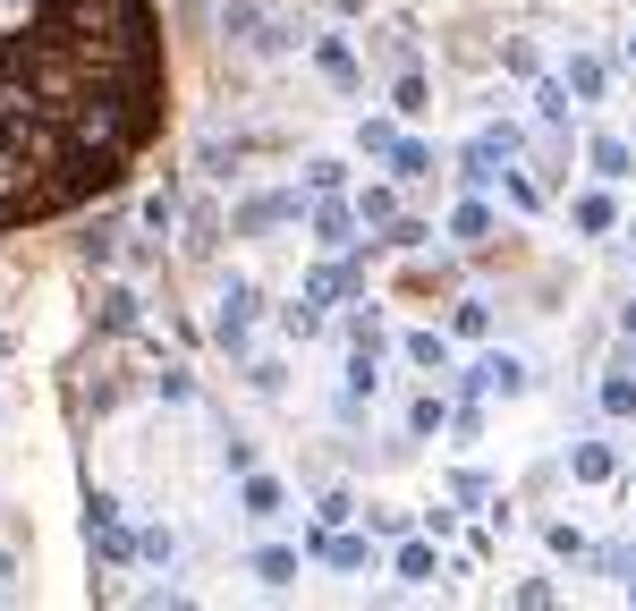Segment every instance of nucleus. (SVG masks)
I'll return each instance as SVG.
<instances>
[{
    "label": "nucleus",
    "mask_w": 636,
    "mask_h": 611,
    "mask_svg": "<svg viewBox=\"0 0 636 611\" xmlns=\"http://www.w3.org/2000/svg\"><path fill=\"white\" fill-rule=\"evenodd\" d=\"M170 120L154 0H26L0 26V229L111 195Z\"/></svg>",
    "instance_id": "f257e3e1"
},
{
    "label": "nucleus",
    "mask_w": 636,
    "mask_h": 611,
    "mask_svg": "<svg viewBox=\"0 0 636 611\" xmlns=\"http://www.w3.org/2000/svg\"><path fill=\"white\" fill-rule=\"evenodd\" d=\"M86 544H94L102 569H127V561H136V535H127V518H120V501H111V493H94V501H86Z\"/></svg>",
    "instance_id": "f03ea898"
},
{
    "label": "nucleus",
    "mask_w": 636,
    "mask_h": 611,
    "mask_svg": "<svg viewBox=\"0 0 636 611\" xmlns=\"http://www.w3.org/2000/svg\"><path fill=\"white\" fill-rule=\"evenodd\" d=\"M254 306H263V297H254V281H229V290L213 297V340H222L229 357L254 340Z\"/></svg>",
    "instance_id": "7ed1b4c3"
},
{
    "label": "nucleus",
    "mask_w": 636,
    "mask_h": 611,
    "mask_svg": "<svg viewBox=\"0 0 636 611\" xmlns=\"http://www.w3.org/2000/svg\"><path fill=\"white\" fill-rule=\"evenodd\" d=\"M315 561L322 569H365V578H374V544H365V535H349V527H315Z\"/></svg>",
    "instance_id": "20e7f679"
},
{
    "label": "nucleus",
    "mask_w": 636,
    "mask_h": 611,
    "mask_svg": "<svg viewBox=\"0 0 636 611\" xmlns=\"http://www.w3.org/2000/svg\"><path fill=\"white\" fill-rule=\"evenodd\" d=\"M297 204H306V195H297V188L247 195V204H238V213H229V229H238V238H254V229H272V222H297Z\"/></svg>",
    "instance_id": "39448f33"
},
{
    "label": "nucleus",
    "mask_w": 636,
    "mask_h": 611,
    "mask_svg": "<svg viewBox=\"0 0 636 611\" xmlns=\"http://www.w3.org/2000/svg\"><path fill=\"white\" fill-rule=\"evenodd\" d=\"M526 383H535V374H526V357H509V349H492L476 374H467V391H476V399H492V391H501V399H518Z\"/></svg>",
    "instance_id": "423d86ee"
},
{
    "label": "nucleus",
    "mask_w": 636,
    "mask_h": 611,
    "mask_svg": "<svg viewBox=\"0 0 636 611\" xmlns=\"http://www.w3.org/2000/svg\"><path fill=\"white\" fill-rule=\"evenodd\" d=\"M315 68L331 77V86H340V94H356V86H365V60H356L349 34H315Z\"/></svg>",
    "instance_id": "0eeeda50"
},
{
    "label": "nucleus",
    "mask_w": 636,
    "mask_h": 611,
    "mask_svg": "<svg viewBox=\"0 0 636 611\" xmlns=\"http://www.w3.org/2000/svg\"><path fill=\"white\" fill-rule=\"evenodd\" d=\"M586 161H594V179H603V188H620V179H636V145L628 136H594V145H586Z\"/></svg>",
    "instance_id": "6e6552de"
},
{
    "label": "nucleus",
    "mask_w": 636,
    "mask_h": 611,
    "mask_svg": "<svg viewBox=\"0 0 636 611\" xmlns=\"http://www.w3.org/2000/svg\"><path fill=\"white\" fill-rule=\"evenodd\" d=\"M560 86H569L577 102H603V86H611V68L594 60V52H569V68H560Z\"/></svg>",
    "instance_id": "1a4fd4ad"
},
{
    "label": "nucleus",
    "mask_w": 636,
    "mask_h": 611,
    "mask_svg": "<svg viewBox=\"0 0 636 611\" xmlns=\"http://www.w3.org/2000/svg\"><path fill=\"white\" fill-rule=\"evenodd\" d=\"M94 323H102V331H136V323H145V297H136V290H102Z\"/></svg>",
    "instance_id": "9d476101"
},
{
    "label": "nucleus",
    "mask_w": 636,
    "mask_h": 611,
    "mask_svg": "<svg viewBox=\"0 0 636 611\" xmlns=\"http://www.w3.org/2000/svg\"><path fill=\"white\" fill-rule=\"evenodd\" d=\"M390 111H399V120H424V111H433V86H424V68H399V86H390Z\"/></svg>",
    "instance_id": "9b49d317"
},
{
    "label": "nucleus",
    "mask_w": 636,
    "mask_h": 611,
    "mask_svg": "<svg viewBox=\"0 0 636 611\" xmlns=\"http://www.w3.org/2000/svg\"><path fill=\"white\" fill-rule=\"evenodd\" d=\"M390 569H399V578H408V586H433V578H442V561H433V535H408Z\"/></svg>",
    "instance_id": "f8f14e48"
},
{
    "label": "nucleus",
    "mask_w": 636,
    "mask_h": 611,
    "mask_svg": "<svg viewBox=\"0 0 636 611\" xmlns=\"http://www.w3.org/2000/svg\"><path fill=\"white\" fill-rule=\"evenodd\" d=\"M569 222H577V229H586V238H603V229H611V222H620V204H611V195H603V188H586V195H569Z\"/></svg>",
    "instance_id": "ddd939ff"
},
{
    "label": "nucleus",
    "mask_w": 636,
    "mask_h": 611,
    "mask_svg": "<svg viewBox=\"0 0 636 611\" xmlns=\"http://www.w3.org/2000/svg\"><path fill=\"white\" fill-rule=\"evenodd\" d=\"M222 34H229V43H263V34H272L263 0H229V9H222Z\"/></svg>",
    "instance_id": "4468645a"
},
{
    "label": "nucleus",
    "mask_w": 636,
    "mask_h": 611,
    "mask_svg": "<svg viewBox=\"0 0 636 611\" xmlns=\"http://www.w3.org/2000/svg\"><path fill=\"white\" fill-rule=\"evenodd\" d=\"M349 229H356V204H331V195H322L315 204V247H356Z\"/></svg>",
    "instance_id": "2eb2a0df"
},
{
    "label": "nucleus",
    "mask_w": 636,
    "mask_h": 611,
    "mask_svg": "<svg viewBox=\"0 0 636 611\" xmlns=\"http://www.w3.org/2000/svg\"><path fill=\"white\" fill-rule=\"evenodd\" d=\"M247 569H254V586H272V595H281V586H297V552H288V544H263Z\"/></svg>",
    "instance_id": "dca6fc26"
},
{
    "label": "nucleus",
    "mask_w": 636,
    "mask_h": 611,
    "mask_svg": "<svg viewBox=\"0 0 636 611\" xmlns=\"http://www.w3.org/2000/svg\"><path fill=\"white\" fill-rule=\"evenodd\" d=\"M238 510H247V518H281L288 493H281L272 476H254V467H247V484H238Z\"/></svg>",
    "instance_id": "f3484780"
},
{
    "label": "nucleus",
    "mask_w": 636,
    "mask_h": 611,
    "mask_svg": "<svg viewBox=\"0 0 636 611\" xmlns=\"http://www.w3.org/2000/svg\"><path fill=\"white\" fill-rule=\"evenodd\" d=\"M238 161H247V136H204V154H195V170H204V179H229Z\"/></svg>",
    "instance_id": "a211bd4d"
},
{
    "label": "nucleus",
    "mask_w": 636,
    "mask_h": 611,
    "mask_svg": "<svg viewBox=\"0 0 636 611\" xmlns=\"http://www.w3.org/2000/svg\"><path fill=\"white\" fill-rule=\"evenodd\" d=\"M594 399H603V417H636V374H628V365H611L603 383H594Z\"/></svg>",
    "instance_id": "6ab92c4d"
},
{
    "label": "nucleus",
    "mask_w": 636,
    "mask_h": 611,
    "mask_svg": "<svg viewBox=\"0 0 636 611\" xmlns=\"http://www.w3.org/2000/svg\"><path fill=\"white\" fill-rule=\"evenodd\" d=\"M450 238H458V247H484V238H492V204H476V195H467V204L450 213Z\"/></svg>",
    "instance_id": "aec40b11"
},
{
    "label": "nucleus",
    "mask_w": 636,
    "mask_h": 611,
    "mask_svg": "<svg viewBox=\"0 0 636 611\" xmlns=\"http://www.w3.org/2000/svg\"><path fill=\"white\" fill-rule=\"evenodd\" d=\"M569 86H560V77H535V120H543V128H569Z\"/></svg>",
    "instance_id": "412c9836"
},
{
    "label": "nucleus",
    "mask_w": 636,
    "mask_h": 611,
    "mask_svg": "<svg viewBox=\"0 0 636 611\" xmlns=\"http://www.w3.org/2000/svg\"><path fill=\"white\" fill-rule=\"evenodd\" d=\"M399 222V195L390 188H356V229H390Z\"/></svg>",
    "instance_id": "4be33fe9"
},
{
    "label": "nucleus",
    "mask_w": 636,
    "mask_h": 611,
    "mask_svg": "<svg viewBox=\"0 0 636 611\" xmlns=\"http://www.w3.org/2000/svg\"><path fill=\"white\" fill-rule=\"evenodd\" d=\"M390 179H433V145L399 136V145H390Z\"/></svg>",
    "instance_id": "5701e85b"
},
{
    "label": "nucleus",
    "mask_w": 636,
    "mask_h": 611,
    "mask_svg": "<svg viewBox=\"0 0 636 611\" xmlns=\"http://www.w3.org/2000/svg\"><path fill=\"white\" fill-rule=\"evenodd\" d=\"M569 476L577 484H611V451H603V442H577V451H569Z\"/></svg>",
    "instance_id": "b1692460"
},
{
    "label": "nucleus",
    "mask_w": 636,
    "mask_h": 611,
    "mask_svg": "<svg viewBox=\"0 0 636 611\" xmlns=\"http://www.w3.org/2000/svg\"><path fill=\"white\" fill-rule=\"evenodd\" d=\"M340 188H349V161H331V154L306 161V195H340Z\"/></svg>",
    "instance_id": "393cba45"
},
{
    "label": "nucleus",
    "mask_w": 636,
    "mask_h": 611,
    "mask_svg": "<svg viewBox=\"0 0 636 611\" xmlns=\"http://www.w3.org/2000/svg\"><path fill=\"white\" fill-rule=\"evenodd\" d=\"M408 357L424 365V374H450V340L442 331H408Z\"/></svg>",
    "instance_id": "a878e982"
},
{
    "label": "nucleus",
    "mask_w": 636,
    "mask_h": 611,
    "mask_svg": "<svg viewBox=\"0 0 636 611\" xmlns=\"http://www.w3.org/2000/svg\"><path fill=\"white\" fill-rule=\"evenodd\" d=\"M442 417H450V399H442V391H424V399L408 408V433H442Z\"/></svg>",
    "instance_id": "bb28decb"
},
{
    "label": "nucleus",
    "mask_w": 636,
    "mask_h": 611,
    "mask_svg": "<svg viewBox=\"0 0 636 611\" xmlns=\"http://www.w3.org/2000/svg\"><path fill=\"white\" fill-rule=\"evenodd\" d=\"M501 188H509V204H518V213H543V188L526 179V170H501Z\"/></svg>",
    "instance_id": "cd10ccee"
},
{
    "label": "nucleus",
    "mask_w": 636,
    "mask_h": 611,
    "mask_svg": "<svg viewBox=\"0 0 636 611\" xmlns=\"http://www.w3.org/2000/svg\"><path fill=\"white\" fill-rule=\"evenodd\" d=\"M356 145H365L374 161H390V145H399V128H390V120H365V128H356Z\"/></svg>",
    "instance_id": "c85d7f7f"
},
{
    "label": "nucleus",
    "mask_w": 636,
    "mask_h": 611,
    "mask_svg": "<svg viewBox=\"0 0 636 611\" xmlns=\"http://www.w3.org/2000/svg\"><path fill=\"white\" fill-rule=\"evenodd\" d=\"M170 552H179V535H170V527H145V535H136V561H170Z\"/></svg>",
    "instance_id": "c756f323"
},
{
    "label": "nucleus",
    "mask_w": 636,
    "mask_h": 611,
    "mask_svg": "<svg viewBox=\"0 0 636 611\" xmlns=\"http://www.w3.org/2000/svg\"><path fill=\"white\" fill-rule=\"evenodd\" d=\"M170 222H179V195L154 188V195H145V229H170Z\"/></svg>",
    "instance_id": "7c9ffc66"
},
{
    "label": "nucleus",
    "mask_w": 636,
    "mask_h": 611,
    "mask_svg": "<svg viewBox=\"0 0 636 611\" xmlns=\"http://www.w3.org/2000/svg\"><path fill=\"white\" fill-rule=\"evenodd\" d=\"M349 518H356L349 493H322V501H315V527H349Z\"/></svg>",
    "instance_id": "2f4dec72"
},
{
    "label": "nucleus",
    "mask_w": 636,
    "mask_h": 611,
    "mask_svg": "<svg viewBox=\"0 0 636 611\" xmlns=\"http://www.w3.org/2000/svg\"><path fill=\"white\" fill-rule=\"evenodd\" d=\"M365 527H374V535H408V510H390V501H374V510H365Z\"/></svg>",
    "instance_id": "473e14b6"
},
{
    "label": "nucleus",
    "mask_w": 636,
    "mask_h": 611,
    "mask_svg": "<svg viewBox=\"0 0 636 611\" xmlns=\"http://www.w3.org/2000/svg\"><path fill=\"white\" fill-rule=\"evenodd\" d=\"M0 603H18V552H0Z\"/></svg>",
    "instance_id": "72a5a7b5"
},
{
    "label": "nucleus",
    "mask_w": 636,
    "mask_h": 611,
    "mask_svg": "<svg viewBox=\"0 0 636 611\" xmlns=\"http://www.w3.org/2000/svg\"><path fill=\"white\" fill-rule=\"evenodd\" d=\"M620 323H628V340H636V306H628V315H620Z\"/></svg>",
    "instance_id": "f704fd0d"
},
{
    "label": "nucleus",
    "mask_w": 636,
    "mask_h": 611,
    "mask_svg": "<svg viewBox=\"0 0 636 611\" xmlns=\"http://www.w3.org/2000/svg\"><path fill=\"white\" fill-rule=\"evenodd\" d=\"M331 9H365V0H331Z\"/></svg>",
    "instance_id": "c9c22d12"
},
{
    "label": "nucleus",
    "mask_w": 636,
    "mask_h": 611,
    "mask_svg": "<svg viewBox=\"0 0 636 611\" xmlns=\"http://www.w3.org/2000/svg\"><path fill=\"white\" fill-rule=\"evenodd\" d=\"M628 68H636V34H628Z\"/></svg>",
    "instance_id": "e433bc0d"
},
{
    "label": "nucleus",
    "mask_w": 636,
    "mask_h": 611,
    "mask_svg": "<svg viewBox=\"0 0 636 611\" xmlns=\"http://www.w3.org/2000/svg\"><path fill=\"white\" fill-rule=\"evenodd\" d=\"M628 247H636V222H628Z\"/></svg>",
    "instance_id": "4c0bfd02"
}]
</instances>
